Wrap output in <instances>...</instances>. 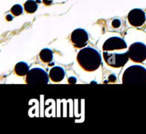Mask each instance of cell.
Here are the masks:
<instances>
[{
	"label": "cell",
	"mask_w": 146,
	"mask_h": 134,
	"mask_svg": "<svg viewBox=\"0 0 146 134\" xmlns=\"http://www.w3.org/2000/svg\"><path fill=\"white\" fill-rule=\"evenodd\" d=\"M77 61L80 66L85 71H94L101 66V56L95 48L86 47L78 53Z\"/></svg>",
	"instance_id": "obj_1"
},
{
	"label": "cell",
	"mask_w": 146,
	"mask_h": 134,
	"mask_svg": "<svg viewBox=\"0 0 146 134\" xmlns=\"http://www.w3.org/2000/svg\"><path fill=\"white\" fill-rule=\"evenodd\" d=\"M122 82L124 84L146 85V68L139 65L128 67L123 73Z\"/></svg>",
	"instance_id": "obj_2"
},
{
	"label": "cell",
	"mask_w": 146,
	"mask_h": 134,
	"mask_svg": "<svg viewBox=\"0 0 146 134\" xmlns=\"http://www.w3.org/2000/svg\"><path fill=\"white\" fill-rule=\"evenodd\" d=\"M104 58L106 63L113 68H120L125 65L129 58L128 52H123L122 54H112L108 51H104Z\"/></svg>",
	"instance_id": "obj_3"
},
{
	"label": "cell",
	"mask_w": 146,
	"mask_h": 134,
	"mask_svg": "<svg viewBox=\"0 0 146 134\" xmlns=\"http://www.w3.org/2000/svg\"><path fill=\"white\" fill-rule=\"evenodd\" d=\"M26 83L28 84H47L48 76L44 69L34 68L29 70L26 77Z\"/></svg>",
	"instance_id": "obj_4"
},
{
	"label": "cell",
	"mask_w": 146,
	"mask_h": 134,
	"mask_svg": "<svg viewBox=\"0 0 146 134\" xmlns=\"http://www.w3.org/2000/svg\"><path fill=\"white\" fill-rule=\"evenodd\" d=\"M129 58L136 63H142L146 59V46L143 43L135 42L128 48Z\"/></svg>",
	"instance_id": "obj_5"
},
{
	"label": "cell",
	"mask_w": 146,
	"mask_h": 134,
	"mask_svg": "<svg viewBox=\"0 0 146 134\" xmlns=\"http://www.w3.org/2000/svg\"><path fill=\"white\" fill-rule=\"evenodd\" d=\"M71 40L75 47L84 48L88 41V34L84 29H76L71 33Z\"/></svg>",
	"instance_id": "obj_6"
},
{
	"label": "cell",
	"mask_w": 146,
	"mask_h": 134,
	"mask_svg": "<svg viewBox=\"0 0 146 134\" xmlns=\"http://www.w3.org/2000/svg\"><path fill=\"white\" fill-rule=\"evenodd\" d=\"M126 48L127 44L125 40L118 36H113L108 38L103 46V49L106 51H112L114 50L123 49Z\"/></svg>",
	"instance_id": "obj_7"
},
{
	"label": "cell",
	"mask_w": 146,
	"mask_h": 134,
	"mask_svg": "<svg viewBox=\"0 0 146 134\" xmlns=\"http://www.w3.org/2000/svg\"><path fill=\"white\" fill-rule=\"evenodd\" d=\"M128 20L133 27H141L146 20L145 13L141 9H133L128 14Z\"/></svg>",
	"instance_id": "obj_8"
},
{
	"label": "cell",
	"mask_w": 146,
	"mask_h": 134,
	"mask_svg": "<svg viewBox=\"0 0 146 134\" xmlns=\"http://www.w3.org/2000/svg\"><path fill=\"white\" fill-rule=\"evenodd\" d=\"M65 71L60 66H54L50 70L49 77L54 82L58 83L62 81L65 77Z\"/></svg>",
	"instance_id": "obj_9"
},
{
	"label": "cell",
	"mask_w": 146,
	"mask_h": 134,
	"mask_svg": "<svg viewBox=\"0 0 146 134\" xmlns=\"http://www.w3.org/2000/svg\"><path fill=\"white\" fill-rule=\"evenodd\" d=\"M14 71L17 75L19 76H24L27 75L29 71V66L25 62H22V61L19 62L16 64L14 67Z\"/></svg>",
	"instance_id": "obj_10"
},
{
	"label": "cell",
	"mask_w": 146,
	"mask_h": 134,
	"mask_svg": "<svg viewBox=\"0 0 146 134\" xmlns=\"http://www.w3.org/2000/svg\"><path fill=\"white\" fill-rule=\"evenodd\" d=\"M40 58L44 63H49L53 60V51L49 48H43L39 54Z\"/></svg>",
	"instance_id": "obj_11"
},
{
	"label": "cell",
	"mask_w": 146,
	"mask_h": 134,
	"mask_svg": "<svg viewBox=\"0 0 146 134\" xmlns=\"http://www.w3.org/2000/svg\"><path fill=\"white\" fill-rule=\"evenodd\" d=\"M24 8L27 13L33 14L36 11L37 9H38V4H37L36 1L34 0H27L24 3Z\"/></svg>",
	"instance_id": "obj_12"
},
{
	"label": "cell",
	"mask_w": 146,
	"mask_h": 134,
	"mask_svg": "<svg viewBox=\"0 0 146 134\" xmlns=\"http://www.w3.org/2000/svg\"><path fill=\"white\" fill-rule=\"evenodd\" d=\"M11 12L14 16H19L23 13V7L20 4H15L11 9Z\"/></svg>",
	"instance_id": "obj_13"
},
{
	"label": "cell",
	"mask_w": 146,
	"mask_h": 134,
	"mask_svg": "<svg viewBox=\"0 0 146 134\" xmlns=\"http://www.w3.org/2000/svg\"><path fill=\"white\" fill-rule=\"evenodd\" d=\"M121 22L119 19H114L112 22V26L114 28H118V27L121 26Z\"/></svg>",
	"instance_id": "obj_14"
},
{
	"label": "cell",
	"mask_w": 146,
	"mask_h": 134,
	"mask_svg": "<svg viewBox=\"0 0 146 134\" xmlns=\"http://www.w3.org/2000/svg\"><path fill=\"white\" fill-rule=\"evenodd\" d=\"M108 81H111V82H115L116 81V77L113 74H111V75H110L109 78H108Z\"/></svg>",
	"instance_id": "obj_15"
},
{
	"label": "cell",
	"mask_w": 146,
	"mask_h": 134,
	"mask_svg": "<svg viewBox=\"0 0 146 134\" xmlns=\"http://www.w3.org/2000/svg\"><path fill=\"white\" fill-rule=\"evenodd\" d=\"M68 81L69 84H76V78L75 77H70L68 79Z\"/></svg>",
	"instance_id": "obj_16"
},
{
	"label": "cell",
	"mask_w": 146,
	"mask_h": 134,
	"mask_svg": "<svg viewBox=\"0 0 146 134\" xmlns=\"http://www.w3.org/2000/svg\"><path fill=\"white\" fill-rule=\"evenodd\" d=\"M43 2L45 5H50L52 3V0H43Z\"/></svg>",
	"instance_id": "obj_17"
},
{
	"label": "cell",
	"mask_w": 146,
	"mask_h": 134,
	"mask_svg": "<svg viewBox=\"0 0 146 134\" xmlns=\"http://www.w3.org/2000/svg\"><path fill=\"white\" fill-rule=\"evenodd\" d=\"M6 19H7V21H9L13 19V17L11 15V14H8V15H7V17H6Z\"/></svg>",
	"instance_id": "obj_18"
}]
</instances>
